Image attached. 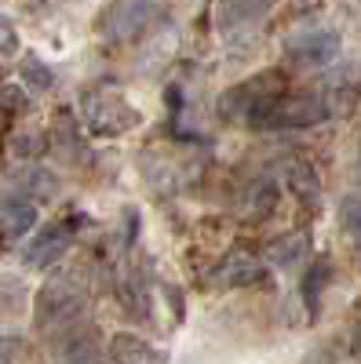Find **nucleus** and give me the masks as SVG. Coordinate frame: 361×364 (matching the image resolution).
<instances>
[{"instance_id":"1","label":"nucleus","mask_w":361,"mask_h":364,"mask_svg":"<svg viewBox=\"0 0 361 364\" xmlns=\"http://www.w3.org/2000/svg\"><path fill=\"white\" fill-rule=\"evenodd\" d=\"M80 109H84L88 128L95 135H125L128 128H139V120H142L139 109L110 84L88 87L80 95Z\"/></svg>"},{"instance_id":"2","label":"nucleus","mask_w":361,"mask_h":364,"mask_svg":"<svg viewBox=\"0 0 361 364\" xmlns=\"http://www.w3.org/2000/svg\"><path fill=\"white\" fill-rule=\"evenodd\" d=\"M84 310H88V291L77 281H48L37 295V328L48 336L73 331Z\"/></svg>"},{"instance_id":"3","label":"nucleus","mask_w":361,"mask_h":364,"mask_svg":"<svg viewBox=\"0 0 361 364\" xmlns=\"http://www.w3.org/2000/svg\"><path fill=\"white\" fill-rule=\"evenodd\" d=\"M161 22H164V8H157L154 0H113L99 18L106 41L113 44H135L146 33H154Z\"/></svg>"},{"instance_id":"4","label":"nucleus","mask_w":361,"mask_h":364,"mask_svg":"<svg viewBox=\"0 0 361 364\" xmlns=\"http://www.w3.org/2000/svg\"><path fill=\"white\" fill-rule=\"evenodd\" d=\"M278 91H285V77L281 73H274V70H266V73H259V77H252V80H245L241 87H234V91H226V99H223V109H226V117H241V120H256V113L278 95Z\"/></svg>"},{"instance_id":"5","label":"nucleus","mask_w":361,"mask_h":364,"mask_svg":"<svg viewBox=\"0 0 361 364\" xmlns=\"http://www.w3.org/2000/svg\"><path fill=\"white\" fill-rule=\"evenodd\" d=\"M288 55L303 66H328L340 55V33L333 29H307L288 41Z\"/></svg>"},{"instance_id":"6","label":"nucleus","mask_w":361,"mask_h":364,"mask_svg":"<svg viewBox=\"0 0 361 364\" xmlns=\"http://www.w3.org/2000/svg\"><path fill=\"white\" fill-rule=\"evenodd\" d=\"M66 248H70V226L51 223V226L41 230V237L33 240V245L26 248V262L37 266V269H44V266H51L55 259H63Z\"/></svg>"},{"instance_id":"7","label":"nucleus","mask_w":361,"mask_h":364,"mask_svg":"<svg viewBox=\"0 0 361 364\" xmlns=\"http://www.w3.org/2000/svg\"><path fill=\"white\" fill-rule=\"evenodd\" d=\"M278 0H223L219 4V26L226 29H245V26H259L270 8H274Z\"/></svg>"},{"instance_id":"8","label":"nucleus","mask_w":361,"mask_h":364,"mask_svg":"<svg viewBox=\"0 0 361 364\" xmlns=\"http://www.w3.org/2000/svg\"><path fill=\"white\" fill-rule=\"evenodd\" d=\"M110 360H117V364H157V360H168V353L150 346L139 336L120 331V336H113V343H110Z\"/></svg>"},{"instance_id":"9","label":"nucleus","mask_w":361,"mask_h":364,"mask_svg":"<svg viewBox=\"0 0 361 364\" xmlns=\"http://www.w3.org/2000/svg\"><path fill=\"white\" fill-rule=\"evenodd\" d=\"M37 223V208L26 200H4L0 204V233L8 240H19L22 233H29V226Z\"/></svg>"},{"instance_id":"10","label":"nucleus","mask_w":361,"mask_h":364,"mask_svg":"<svg viewBox=\"0 0 361 364\" xmlns=\"http://www.w3.org/2000/svg\"><path fill=\"white\" fill-rule=\"evenodd\" d=\"M340 223L347 226V233L361 237V193H350V197L340 204Z\"/></svg>"},{"instance_id":"11","label":"nucleus","mask_w":361,"mask_h":364,"mask_svg":"<svg viewBox=\"0 0 361 364\" xmlns=\"http://www.w3.org/2000/svg\"><path fill=\"white\" fill-rule=\"evenodd\" d=\"M22 73H29V77H33L29 84H33V87H41V91H48V87H51V70H48V66H41L37 58H26Z\"/></svg>"},{"instance_id":"12","label":"nucleus","mask_w":361,"mask_h":364,"mask_svg":"<svg viewBox=\"0 0 361 364\" xmlns=\"http://www.w3.org/2000/svg\"><path fill=\"white\" fill-rule=\"evenodd\" d=\"M357 353H361V328H357Z\"/></svg>"},{"instance_id":"13","label":"nucleus","mask_w":361,"mask_h":364,"mask_svg":"<svg viewBox=\"0 0 361 364\" xmlns=\"http://www.w3.org/2000/svg\"><path fill=\"white\" fill-rule=\"evenodd\" d=\"M357 175H361V157H357Z\"/></svg>"}]
</instances>
